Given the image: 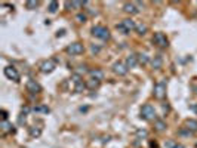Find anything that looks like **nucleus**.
<instances>
[{
	"label": "nucleus",
	"mask_w": 197,
	"mask_h": 148,
	"mask_svg": "<svg viewBox=\"0 0 197 148\" xmlns=\"http://www.w3.org/2000/svg\"><path fill=\"white\" fill-rule=\"evenodd\" d=\"M137 22L132 19V18H126V19H123L120 24L116 25V28L122 31L123 34H129L130 31H133V30H137Z\"/></svg>",
	"instance_id": "obj_1"
},
{
	"label": "nucleus",
	"mask_w": 197,
	"mask_h": 148,
	"mask_svg": "<svg viewBox=\"0 0 197 148\" xmlns=\"http://www.w3.org/2000/svg\"><path fill=\"white\" fill-rule=\"evenodd\" d=\"M92 34L95 37L101 39V40H110L111 34H110V30L104 25H94L92 27Z\"/></svg>",
	"instance_id": "obj_2"
},
{
	"label": "nucleus",
	"mask_w": 197,
	"mask_h": 148,
	"mask_svg": "<svg viewBox=\"0 0 197 148\" xmlns=\"http://www.w3.org/2000/svg\"><path fill=\"white\" fill-rule=\"evenodd\" d=\"M141 119H144V120H147V122L156 120V110L151 104L142 105V108H141Z\"/></svg>",
	"instance_id": "obj_3"
},
{
	"label": "nucleus",
	"mask_w": 197,
	"mask_h": 148,
	"mask_svg": "<svg viewBox=\"0 0 197 148\" xmlns=\"http://www.w3.org/2000/svg\"><path fill=\"white\" fill-rule=\"evenodd\" d=\"M166 82L164 80H160V82H157L154 84V89H153V95H154L156 99H159V101H162L164 96H166Z\"/></svg>",
	"instance_id": "obj_4"
},
{
	"label": "nucleus",
	"mask_w": 197,
	"mask_h": 148,
	"mask_svg": "<svg viewBox=\"0 0 197 148\" xmlns=\"http://www.w3.org/2000/svg\"><path fill=\"white\" fill-rule=\"evenodd\" d=\"M65 52H67L68 55H73V56L82 55V53L85 52V46H83V43H80V41H74V43H71V45L67 46Z\"/></svg>",
	"instance_id": "obj_5"
},
{
	"label": "nucleus",
	"mask_w": 197,
	"mask_h": 148,
	"mask_svg": "<svg viewBox=\"0 0 197 148\" xmlns=\"http://www.w3.org/2000/svg\"><path fill=\"white\" fill-rule=\"evenodd\" d=\"M153 41H154V45H157L159 48H168L169 46V40H168L166 34L160 33V31L153 36Z\"/></svg>",
	"instance_id": "obj_6"
},
{
	"label": "nucleus",
	"mask_w": 197,
	"mask_h": 148,
	"mask_svg": "<svg viewBox=\"0 0 197 148\" xmlns=\"http://www.w3.org/2000/svg\"><path fill=\"white\" fill-rule=\"evenodd\" d=\"M3 73H5V76H6V79H9V80L19 82V73H18V70L15 68V67H12V65L5 67Z\"/></svg>",
	"instance_id": "obj_7"
},
{
	"label": "nucleus",
	"mask_w": 197,
	"mask_h": 148,
	"mask_svg": "<svg viewBox=\"0 0 197 148\" xmlns=\"http://www.w3.org/2000/svg\"><path fill=\"white\" fill-rule=\"evenodd\" d=\"M55 68H56V62H55V59H46V61H43L42 64H40V71H42L43 74L52 73Z\"/></svg>",
	"instance_id": "obj_8"
},
{
	"label": "nucleus",
	"mask_w": 197,
	"mask_h": 148,
	"mask_svg": "<svg viewBox=\"0 0 197 148\" xmlns=\"http://www.w3.org/2000/svg\"><path fill=\"white\" fill-rule=\"evenodd\" d=\"M113 71L117 74V76H126L128 71H129V68L126 67V64H123V62L117 61V62H114V64H113Z\"/></svg>",
	"instance_id": "obj_9"
},
{
	"label": "nucleus",
	"mask_w": 197,
	"mask_h": 148,
	"mask_svg": "<svg viewBox=\"0 0 197 148\" xmlns=\"http://www.w3.org/2000/svg\"><path fill=\"white\" fill-rule=\"evenodd\" d=\"M27 91L30 92V93H33V95H36V93H40L42 92V86L39 84V83L36 82V80H28L25 84Z\"/></svg>",
	"instance_id": "obj_10"
},
{
	"label": "nucleus",
	"mask_w": 197,
	"mask_h": 148,
	"mask_svg": "<svg viewBox=\"0 0 197 148\" xmlns=\"http://www.w3.org/2000/svg\"><path fill=\"white\" fill-rule=\"evenodd\" d=\"M123 10H125L126 14H129V15H137L138 12H139L137 3H130V2H128V3L123 5Z\"/></svg>",
	"instance_id": "obj_11"
},
{
	"label": "nucleus",
	"mask_w": 197,
	"mask_h": 148,
	"mask_svg": "<svg viewBox=\"0 0 197 148\" xmlns=\"http://www.w3.org/2000/svg\"><path fill=\"white\" fill-rule=\"evenodd\" d=\"M125 64H126L128 68H135V67L138 65V55L137 53H130V55L126 58Z\"/></svg>",
	"instance_id": "obj_12"
},
{
	"label": "nucleus",
	"mask_w": 197,
	"mask_h": 148,
	"mask_svg": "<svg viewBox=\"0 0 197 148\" xmlns=\"http://www.w3.org/2000/svg\"><path fill=\"white\" fill-rule=\"evenodd\" d=\"M89 76H91L94 80L101 82V80L104 79V71L102 70H99V68H95V70H91V71H89Z\"/></svg>",
	"instance_id": "obj_13"
},
{
	"label": "nucleus",
	"mask_w": 197,
	"mask_h": 148,
	"mask_svg": "<svg viewBox=\"0 0 197 148\" xmlns=\"http://www.w3.org/2000/svg\"><path fill=\"white\" fill-rule=\"evenodd\" d=\"M0 129L5 132V133H14V132H15V129H14L12 123H9L8 120H3V122L0 123Z\"/></svg>",
	"instance_id": "obj_14"
},
{
	"label": "nucleus",
	"mask_w": 197,
	"mask_h": 148,
	"mask_svg": "<svg viewBox=\"0 0 197 148\" xmlns=\"http://www.w3.org/2000/svg\"><path fill=\"white\" fill-rule=\"evenodd\" d=\"M185 129H188L191 133L197 132V120H194V119H188V120H185Z\"/></svg>",
	"instance_id": "obj_15"
},
{
	"label": "nucleus",
	"mask_w": 197,
	"mask_h": 148,
	"mask_svg": "<svg viewBox=\"0 0 197 148\" xmlns=\"http://www.w3.org/2000/svg\"><path fill=\"white\" fill-rule=\"evenodd\" d=\"M162 64H163V58L162 55H156L153 59H151V65L154 70H159V68H162Z\"/></svg>",
	"instance_id": "obj_16"
},
{
	"label": "nucleus",
	"mask_w": 197,
	"mask_h": 148,
	"mask_svg": "<svg viewBox=\"0 0 197 148\" xmlns=\"http://www.w3.org/2000/svg\"><path fill=\"white\" fill-rule=\"evenodd\" d=\"M166 127H168V126H166V122H164V120H162V119H156L154 120V129L157 132H163Z\"/></svg>",
	"instance_id": "obj_17"
},
{
	"label": "nucleus",
	"mask_w": 197,
	"mask_h": 148,
	"mask_svg": "<svg viewBox=\"0 0 197 148\" xmlns=\"http://www.w3.org/2000/svg\"><path fill=\"white\" fill-rule=\"evenodd\" d=\"M87 89V86H86V83L83 80H80V82L76 83V86H74V92L76 93H82V92H85Z\"/></svg>",
	"instance_id": "obj_18"
},
{
	"label": "nucleus",
	"mask_w": 197,
	"mask_h": 148,
	"mask_svg": "<svg viewBox=\"0 0 197 148\" xmlns=\"http://www.w3.org/2000/svg\"><path fill=\"white\" fill-rule=\"evenodd\" d=\"M148 62H150V56H148L147 53H138V64L145 65Z\"/></svg>",
	"instance_id": "obj_19"
},
{
	"label": "nucleus",
	"mask_w": 197,
	"mask_h": 148,
	"mask_svg": "<svg viewBox=\"0 0 197 148\" xmlns=\"http://www.w3.org/2000/svg\"><path fill=\"white\" fill-rule=\"evenodd\" d=\"M40 135H42V129H40V127H37V126L30 127V136H31V138H39Z\"/></svg>",
	"instance_id": "obj_20"
},
{
	"label": "nucleus",
	"mask_w": 197,
	"mask_h": 148,
	"mask_svg": "<svg viewBox=\"0 0 197 148\" xmlns=\"http://www.w3.org/2000/svg\"><path fill=\"white\" fill-rule=\"evenodd\" d=\"M99 83L98 80H94V79H91V80H87V83H86V86H87V89H92V91H95V89H98L99 88Z\"/></svg>",
	"instance_id": "obj_21"
},
{
	"label": "nucleus",
	"mask_w": 197,
	"mask_h": 148,
	"mask_svg": "<svg viewBox=\"0 0 197 148\" xmlns=\"http://www.w3.org/2000/svg\"><path fill=\"white\" fill-rule=\"evenodd\" d=\"M33 111H36V113H44V114H49L51 113L49 107H46V105H37V107L33 108Z\"/></svg>",
	"instance_id": "obj_22"
},
{
	"label": "nucleus",
	"mask_w": 197,
	"mask_h": 148,
	"mask_svg": "<svg viewBox=\"0 0 197 148\" xmlns=\"http://www.w3.org/2000/svg\"><path fill=\"white\" fill-rule=\"evenodd\" d=\"M58 8H60V3L53 0V2H51V3H49V8H48V9H49V12H51V14H55V12L58 10Z\"/></svg>",
	"instance_id": "obj_23"
},
{
	"label": "nucleus",
	"mask_w": 197,
	"mask_h": 148,
	"mask_svg": "<svg viewBox=\"0 0 197 148\" xmlns=\"http://www.w3.org/2000/svg\"><path fill=\"white\" fill-rule=\"evenodd\" d=\"M147 30H148V27H147L145 24H138L137 25V31H138V34H141V36H144V34L147 33Z\"/></svg>",
	"instance_id": "obj_24"
},
{
	"label": "nucleus",
	"mask_w": 197,
	"mask_h": 148,
	"mask_svg": "<svg viewBox=\"0 0 197 148\" xmlns=\"http://www.w3.org/2000/svg\"><path fill=\"white\" fill-rule=\"evenodd\" d=\"M25 6H27V9H34L39 6V2L37 0H28L25 3Z\"/></svg>",
	"instance_id": "obj_25"
},
{
	"label": "nucleus",
	"mask_w": 197,
	"mask_h": 148,
	"mask_svg": "<svg viewBox=\"0 0 197 148\" xmlns=\"http://www.w3.org/2000/svg\"><path fill=\"white\" fill-rule=\"evenodd\" d=\"M76 19H77V22H86L87 17H86L85 14H77V15H76Z\"/></svg>",
	"instance_id": "obj_26"
},
{
	"label": "nucleus",
	"mask_w": 197,
	"mask_h": 148,
	"mask_svg": "<svg viewBox=\"0 0 197 148\" xmlns=\"http://www.w3.org/2000/svg\"><path fill=\"white\" fill-rule=\"evenodd\" d=\"M147 135H148V132L144 130V129H138V130H137V136H138V138H145Z\"/></svg>",
	"instance_id": "obj_27"
},
{
	"label": "nucleus",
	"mask_w": 197,
	"mask_h": 148,
	"mask_svg": "<svg viewBox=\"0 0 197 148\" xmlns=\"http://www.w3.org/2000/svg\"><path fill=\"white\" fill-rule=\"evenodd\" d=\"M180 133H181V135H187V136H190V135H191V132H190L188 129H185V127H182Z\"/></svg>",
	"instance_id": "obj_28"
},
{
	"label": "nucleus",
	"mask_w": 197,
	"mask_h": 148,
	"mask_svg": "<svg viewBox=\"0 0 197 148\" xmlns=\"http://www.w3.org/2000/svg\"><path fill=\"white\" fill-rule=\"evenodd\" d=\"M25 122H27V120H25V115L21 114V115H19V119H18V123H19V124H25Z\"/></svg>",
	"instance_id": "obj_29"
},
{
	"label": "nucleus",
	"mask_w": 197,
	"mask_h": 148,
	"mask_svg": "<svg viewBox=\"0 0 197 148\" xmlns=\"http://www.w3.org/2000/svg\"><path fill=\"white\" fill-rule=\"evenodd\" d=\"M99 48H98V46H95V45H92V46H91V52H92V53H98V52H99Z\"/></svg>",
	"instance_id": "obj_30"
},
{
	"label": "nucleus",
	"mask_w": 197,
	"mask_h": 148,
	"mask_svg": "<svg viewBox=\"0 0 197 148\" xmlns=\"http://www.w3.org/2000/svg\"><path fill=\"white\" fill-rule=\"evenodd\" d=\"M2 117H3V120H8V113L5 110H2Z\"/></svg>",
	"instance_id": "obj_31"
},
{
	"label": "nucleus",
	"mask_w": 197,
	"mask_h": 148,
	"mask_svg": "<svg viewBox=\"0 0 197 148\" xmlns=\"http://www.w3.org/2000/svg\"><path fill=\"white\" fill-rule=\"evenodd\" d=\"M28 111H30V108H28V107H22V113H24V115H25Z\"/></svg>",
	"instance_id": "obj_32"
},
{
	"label": "nucleus",
	"mask_w": 197,
	"mask_h": 148,
	"mask_svg": "<svg viewBox=\"0 0 197 148\" xmlns=\"http://www.w3.org/2000/svg\"><path fill=\"white\" fill-rule=\"evenodd\" d=\"M172 148H184V145H181V144H175Z\"/></svg>",
	"instance_id": "obj_33"
},
{
	"label": "nucleus",
	"mask_w": 197,
	"mask_h": 148,
	"mask_svg": "<svg viewBox=\"0 0 197 148\" xmlns=\"http://www.w3.org/2000/svg\"><path fill=\"white\" fill-rule=\"evenodd\" d=\"M150 145H151V148H159V147H157V144H156V142H151Z\"/></svg>",
	"instance_id": "obj_34"
},
{
	"label": "nucleus",
	"mask_w": 197,
	"mask_h": 148,
	"mask_svg": "<svg viewBox=\"0 0 197 148\" xmlns=\"http://www.w3.org/2000/svg\"><path fill=\"white\" fill-rule=\"evenodd\" d=\"M163 111H166V113H168V111H169V107H168V105H163Z\"/></svg>",
	"instance_id": "obj_35"
},
{
	"label": "nucleus",
	"mask_w": 197,
	"mask_h": 148,
	"mask_svg": "<svg viewBox=\"0 0 197 148\" xmlns=\"http://www.w3.org/2000/svg\"><path fill=\"white\" fill-rule=\"evenodd\" d=\"M62 34H64V30H61V31H58V33H56V36L60 37V36H62Z\"/></svg>",
	"instance_id": "obj_36"
},
{
	"label": "nucleus",
	"mask_w": 197,
	"mask_h": 148,
	"mask_svg": "<svg viewBox=\"0 0 197 148\" xmlns=\"http://www.w3.org/2000/svg\"><path fill=\"white\" fill-rule=\"evenodd\" d=\"M194 92H196V96H197V86H196V88H194Z\"/></svg>",
	"instance_id": "obj_37"
}]
</instances>
